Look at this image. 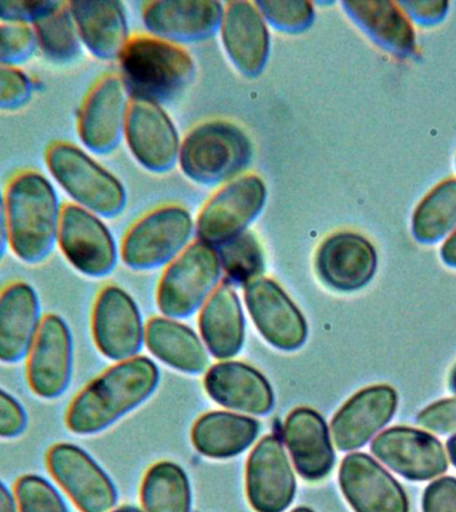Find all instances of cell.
<instances>
[{
    "instance_id": "816d5d0a",
    "label": "cell",
    "mask_w": 456,
    "mask_h": 512,
    "mask_svg": "<svg viewBox=\"0 0 456 512\" xmlns=\"http://www.w3.org/2000/svg\"><path fill=\"white\" fill-rule=\"evenodd\" d=\"M455 170H456V155H455Z\"/></svg>"
},
{
    "instance_id": "ab89813d",
    "label": "cell",
    "mask_w": 456,
    "mask_h": 512,
    "mask_svg": "<svg viewBox=\"0 0 456 512\" xmlns=\"http://www.w3.org/2000/svg\"><path fill=\"white\" fill-rule=\"evenodd\" d=\"M28 427V412L11 392L0 387V439L19 438Z\"/></svg>"
},
{
    "instance_id": "30bf717a",
    "label": "cell",
    "mask_w": 456,
    "mask_h": 512,
    "mask_svg": "<svg viewBox=\"0 0 456 512\" xmlns=\"http://www.w3.org/2000/svg\"><path fill=\"white\" fill-rule=\"evenodd\" d=\"M46 467L56 486L82 512H108L118 502V491L107 472L78 444H52Z\"/></svg>"
},
{
    "instance_id": "4dcf8cb0",
    "label": "cell",
    "mask_w": 456,
    "mask_h": 512,
    "mask_svg": "<svg viewBox=\"0 0 456 512\" xmlns=\"http://www.w3.org/2000/svg\"><path fill=\"white\" fill-rule=\"evenodd\" d=\"M411 235L415 242L432 246L456 230V178L450 176L436 183L411 215Z\"/></svg>"
},
{
    "instance_id": "484cf974",
    "label": "cell",
    "mask_w": 456,
    "mask_h": 512,
    "mask_svg": "<svg viewBox=\"0 0 456 512\" xmlns=\"http://www.w3.org/2000/svg\"><path fill=\"white\" fill-rule=\"evenodd\" d=\"M204 388L212 400L228 410L264 416L274 408L271 384L246 363L227 360L215 364L204 378Z\"/></svg>"
},
{
    "instance_id": "52a82bcc",
    "label": "cell",
    "mask_w": 456,
    "mask_h": 512,
    "mask_svg": "<svg viewBox=\"0 0 456 512\" xmlns=\"http://www.w3.org/2000/svg\"><path fill=\"white\" fill-rule=\"evenodd\" d=\"M222 278L215 248L199 240L192 242L168 264L160 279L156 292L159 310L170 319L188 318L202 310Z\"/></svg>"
},
{
    "instance_id": "44dd1931",
    "label": "cell",
    "mask_w": 456,
    "mask_h": 512,
    "mask_svg": "<svg viewBox=\"0 0 456 512\" xmlns=\"http://www.w3.org/2000/svg\"><path fill=\"white\" fill-rule=\"evenodd\" d=\"M339 484L355 512H410L406 491L370 455L354 452L340 464Z\"/></svg>"
},
{
    "instance_id": "2e32d148",
    "label": "cell",
    "mask_w": 456,
    "mask_h": 512,
    "mask_svg": "<svg viewBox=\"0 0 456 512\" xmlns=\"http://www.w3.org/2000/svg\"><path fill=\"white\" fill-rule=\"evenodd\" d=\"M124 140L136 162L152 174H166L179 163L182 140L159 104L131 100Z\"/></svg>"
},
{
    "instance_id": "ac0fdd59",
    "label": "cell",
    "mask_w": 456,
    "mask_h": 512,
    "mask_svg": "<svg viewBox=\"0 0 456 512\" xmlns=\"http://www.w3.org/2000/svg\"><path fill=\"white\" fill-rule=\"evenodd\" d=\"M244 302L255 327L272 347L292 352L306 343V319L274 280L262 276L248 283L244 287Z\"/></svg>"
},
{
    "instance_id": "ee69618b",
    "label": "cell",
    "mask_w": 456,
    "mask_h": 512,
    "mask_svg": "<svg viewBox=\"0 0 456 512\" xmlns=\"http://www.w3.org/2000/svg\"><path fill=\"white\" fill-rule=\"evenodd\" d=\"M439 256L444 266L456 270V230L444 240L439 250Z\"/></svg>"
},
{
    "instance_id": "d590c367",
    "label": "cell",
    "mask_w": 456,
    "mask_h": 512,
    "mask_svg": "<svg viewBox=\"0 0 456 512\" xmlns=\"http://www.w3.org/2000/svg\"><path fill=\"white\" fill-rule=\"evenodd\" d=\"M14 492L19 512H70L62 490L46 476H20Z\"/></svg>"
},
{
    "instance_id": "d4e9b609",
    "label": "cell",
    "mask_w": 456,
    "mask_h": 512,
    "mask_svg": "<svg viewBox=\"0 0 456 512\" xmlns=\"http://www.w3.org/2000/svg\"><path fill=\"white\" fill-rule=\"evenodd\" d=\"M283 438L302 478L318 482L331 474L335 451L330 428L319 412L308 407L295 408L284 423Z\"/></svg>"
},
{
    "instance_id": "836d02e7",
    "label": "cell",
    "mask_w": 456,
    "mask_h": 512,
    "mask_svg": "<svg viewBox=\"0 0 456 512\" xmlns=\"http://www.w3.org/2000/svg\"><path fill=\"white\" fill-rule=\"evenodd\" d=\"M215 250L226 279L224 283L232 287H246L248 283L262 278L266 270L262 243L252 231L220 244Z\"/></svg>"
},
{
    "instance_id": "603a6c76",
    "label": "cell",
    "mask_w": 456,
    "mask_h": 512,
    "mask_svg": "<svg viewBox=\"0 0 456 512\" xmlns=\"http://www.w3.org/2000/svg\"><path fill=\"white\" fill-rule=\"evenodd\" d=\"M344 15L379 50L396 60H414L419 55L415 26L398 2L352 0L342 2Z\"/></svg>"
},
{
    "instance_id": "7c38bea8",
    "label": "cell",
    "mask_w": 456,
    "mask_h": 512,
    "mask_svg": "<svg viewBox=\"0 0 456 512\" xmlns=\"http://www.w3.org/2000/svg\"><path fill=\"white\" fill-rule=\"evenodd\" d=\"M131 99L119 74H104L87 91L80 104L76 132L91 154L110 155L124 139Z\"/></svg>"
},
{
    "instance_id": "4316f807",
    "label": "cell",
    "mask_w": 456,
    "mask_h": 512,
    "mask_svg": "<svg viewBox=\"0 0 456 512\" xmlns=\"http://www.w3.org/2000/svg\"><path fill=\"white\" fill-rule=\"evenodd\" d=\"M67 3L83 48L103 62L118 60L131 38L124 4L116 0H71Z\"/></svg>"
},
{
    "instance_id": "5bb4252c",
    "label": "cell",
    "mask_w": 456,
    "mask_h": 512,
    "mask_svg": "<svg viewBox=\"0 0 456 512\" xmlns=\"http://www.w3.org/2000/svg\"><path fill=\"white\" fill-rule=\"evenodd\" d=\"M378 262V251L370 239L359 232L338 231L316 248L314 266L324 286L350 294L372 282Z\"/></svg>"
},
{
    "instance_id": "d6a6232c",
    "label": "cell",
    "mask_w": 456,
    "mask_h": 512,
    "mask_svg": "<svg viewBox=\"0 0 456 512\" xmlns=\"http://www.w3.org/2000/svg\"><path fill=\"white\" fill-rule=\"evenodd\" d=\"M39 52L51 63L66 66L78 60L83 46L78 28L67 2L58 6L34 24Z\"/></svg>"
},
{
    "instance_id": "7bdbcfd3",
    "label": "cell",
    "mask_w": 456,
    "mask_h": 512,
    "mask_svg": "<svg viewBox=\"0 0 456 512\" xmlns=\"http://www.w3.org/2000/svg\"><path fill=\"white\" fill-rule=\"evenodd\" d=\"M422 507L423 512H456V478L443 476L428 484Z\"/></svg>"
},
{
    "instance_id": "277c9868",
    "label": "cell",
    "mask_w": 456,
    "mask_h": 512,
    "mask_svg": "<svg viewBox=\"0 0 456 512\" xmlns=\"http://www.w3.org/2000/svg\"><path fill=\"white\" fill-rule=\"evenodd\" d=\"M44 164L56 186L76 206L102 219L118 218L126 210L122 182L76 144L52 140L44 150Z\"/></svg>"
},
{
    "instance_id": "7dc6e473",
    "label": "cell",
    "mask_w": 456,
    "mask_h": 512,
    "mask_svg": "<svg viewBox=\"0 0 456 512\" xmlns=\"http://www.w3.org/2000/svg\"><path fill=\"white\" fill-rule=\"evenodd\" d=\"M447 454L448 459L451 460V463L456 467V434L451 436L447 442Z\"/></svg>"
},
{
    "instance_id": "8d00e7d4",
    "label": "cell",
    "mask_w": 456,
    "mask_h": 512,
    "mask_svg": "<svg viewBox=\"0 0 456 512\" xmlns=\"http://www.w3.org/2000/svg\"><path fill=\"white\" fill-rule=\"evenodd\" d=\"M39 52L34 27L0 22V64L22 68Z\"/></svg>"
},
{
    "instance_id": "f1b7e54d",
    "label": "cell",
    "mask_w": 456,
    "mask_h": 512,
    "mask_svg": "<svg viewBox=\"0 0 456 512\" xmlns=\"http://www.w3.org/2000/svg\"><path fill=\"white\" fill-rule=\"evenodd\" d=\"M258 420L232 412L214 411L200 416L191 431L192 444L212 459H230L242 454L258 439Z\"/></svg>"
},
{
    "instance_id": "9c48e42d",
    "label": "cell",
    "mask_w": 456,
    "mask_h": 512,
    "mask_svg": "<svg viewBox=\"0 0 456 512\" xmlns=\"http://www.w3.org/2000/svg\"><path fill=\"white\" fill-rule=\"evenodd\" d=\"M56 247L87 278H104L118 264V246L104 219L71 202L63 204Z\"/></svg>"
},
{
    "instance_id": "cb8c5ba5",
    "label": "cell",
    "mask_w": 456,
    "mask_h": 512,
    "mask_svg": "<svg viewBox=\"0 0 456 512\" xmlns=\"http://www.w3.org/2000/svg\"><path fill=\"white\" fill-rule=\"evenodd\" d=\"M36 288L12 280L0 288V363L24 362L44 318Z\"/></svg>"
},
{
    "instance_id": "ba28073f",
    "label": "cell",
    "mask_w": 456,
    "mask_h": 512,
    "mask_svg": "<svg viewBox=\"0 0 456 512\" xmlns=\"http://www.w3.org/2000/svg\"><path fill=\"white\" fill-rule=\"evenodd\" d=\"M267 203V187L259 175L244 174L223 184L199 211L195 235L199 242L218 247L250 231Z\"/></svg>"
},
{
    "instance_id": "83f0119b",
    "label": "cell",
    "mask_w": 456,
    "mask_h": 512,
    "mask_svg": "<svg viewBox=\"0 0 456 512\" xmlns=\"http://www.w3.org/2000/svg\"><path fill=\"white\" fill-rule=\"evenodd\" d=\"M199 330L207 350L216 359L234 358L242 350L246 322L234 287L223 283L199 314Z\"/></svg>"
},
{
    "instance_id": "9a60e30c",
    "label": "cell",
    "mask_w": 456,
    "mask_h": 512,
    "mask_svg": "<svg viewBox=\"0 0 456 512\" xmlns=\"http://www.w3.org/2000/svg\"><path fill=\"white\" fill-rule=\"evenodd\" d=\"M371 452L390 470L412 482H426L448 470L446 448L436 436L420 428H387L372 440Z\"/></svg>"
},
{
    "instance_id": "b9f144b4",
    "label": "cell",
    "mask_w": 456,
    "mask_h": 512,
    "mask_svg": "<svg viewBox=\"0 0 456 512\" xmlns=\"http://www.w3.org/2000/svg\"><path fill=\"white\" fill-rule=\"evenodd\" d=\"M404 14L408 16L414 26L434 28L446 20L451 4L438 2V0H412V2H398Z\"/></svg>"
},
{
    "instance_id": "f546056e",
    "label": "cell",
    "mask_w": 456,
    "mask_h": 512,
    "mask_svg": "<svg viewBox=\"0 0 456 512\" xmlns=\"http://www.w3.org/2000/svg\"><path fill=\"white\" fill-rule=\"evenodd\" d=\"M144 339L148 350L167 366L190 375L206 370V346L190 327L174 319L154 318L147 323Z\"/></svg>"
},
{
    "instance_id": "c3c4849f",
    "label": "cell",
    "mask_w": 456,
    "mask_h": 512,
    "mask_svg": "<svg viewBox=\"0 0 456 512\" xmlns=\"http://www.w3.org/2000/svg\"><path fill=\"white\" fill-rule=\"evenodd\" d=\"M448 387H450V390L456 394V364L454 367H452L450 372V378H448Z\"/></svg>"
},
{
    "instance_id": "8992f818",
    "label": "cell",
    "mask_w": 456,
    "mask_h": 512,
    "mask_svg": "<svg viewBox=\"0 0 456 512\" xmlns=\"http://www.w3.org/2000/svg\"><path fill=\"white\" fill-rule=\"evenodd\" d=\"M195 236V220L186 207L164 204L140 216L122 240L120 256L128 268L150 271L168 266Z\"/></svg>"
},
{
    "instance_id": "8fae6325",
    "label": "cell",
    "mask_w": 456,
    "mask_h": 512,
    "mask_svg": "<svg viewBox=\"0 0 456 512\" xmlns=\"http://www.w3.org/2000/svg\"><path fill=\"white\" fill-rule=\"evenodd\" d=\"M24 362L28 387L39 399L66 394L74 375V336L63 316L44 315Z\"/></svg>"
},
{
    "instance_id": "e0dca14e",
    "label": "cell",
    "mask_w": 456,
    "mask_h": 512,
    "mask_svg": "<svg viewBox=\"0 0 456 512\" xmlns=\"http://www.w3.org/2000/svg\"><path fill=\"white\" fill-rule=\"evenodd\" d=\"M223 12L216 0H154L143 4L142 22L148 35L183 47L214 38Z\"/></svg>"
},
{
    "instance_id": "74e56055",
    "label": "cell",
    "mask_w": 456,
    "mask_h": 512,
    "mask_svg": "<svg viewBox=\"0 0 456 512\" xmlns=\"http://www.w3.org/2000/svg\"><path fill=\"white\" fill-rule=\"evenodd\" d=\"M35 95V84L22 68L0 64V112L23 110Z\"/></svg>"
},
{
    "instance_id": "f907efd6",
    "label": "cell",
    "mask_w": 456,
    "mask_h": 512,
    "mask_svg": "<svg viewBox=\"0 0 456 512\" xmlns=\"http://www.w3.org/2000/svg\"><path fill=\"white\" fill-rule=\"evenodd\" d=\"M292 512H314V511H312L311 508H308V507H298V508H295V510Z\"/></svg>"
},
{
    "instance_id": "7a4b0ae2",
    "label": "cell",
    "mask_w": 456,
    "mask_h": 512,
    "mask_svg": "<svg viewBox=\"0 0 456 512\" xmlns=\"http://www.w3.org/2000/svg\"><path fill=\"white\" fill-rule=\"evenodd\" d=\"M159 370L144 356L107 368L68 404L64 422L75 435L100 434L146 402L158 387Z\"/></svg>"
},
{
    "instance_id": "60d3db41",
    "label": "cell",
    "mask_w": 456,
    "mask_h": 512,
    "mask_svg": "<svg viewBox=\"0 0 456 512\" xmlns=\"http://www.w3.org/2000/svg\"><path fill=\"white\" fill-rule=\"evenodd\" d=\"M416 423L436 434H456V398L430 404L416 416Z\"/></svg>"
},
{
    "instance_id": "f35d334b",
    "label": "cell",
    "mask_w": 456,
    "mask_h": 512,
    "mask_svg": "<svg viewBox=\"0 0 456 512\" xmlns=\"http://www.w3.org/2000/svg\"><path fill=\"white\" fill-rule=\"evenodd\" d=\"M58 3L59 0H0V22L34 26Z\"/></svg>"
},
{
    "instance_id": "5b68a950",
    "label": "cell",
    "mask_w": 456,
    "mask_h": 512,
    "mask_svg": "<svg viewBox=\"0 0 456 512\" xmlns=\"http://www.w3.org/2000/svg\"><path fill=\"white\" fill-rule=\"evenodd\" d=\"M250 136L238 124L212 119L192 128L182 140L179 167L192 183L203 187H222L250 166Z\"/></svg>"
},
{
    "instance_id": "ffe728a7",
    "label": "cell",
    "mask_w": 456,
    "mask_h": 512,
    "mask_svg": "<svg viewBox=\"0 0 456 512\" xmlns=\"http://www.w3.org/2000/svg\"><path fill=\"white\" fill-rule=\"evenodd\" d=\"M248 502L256 512H283L296 494V479L282 440L264 436L248 458L246 468Z\"/></svg>"
},
{
    "instance_id": "1f68e13d",
    "label": "cell",
    "mask_w": 456,
    "mask_h": 512,
    "mask_svg": "<svg viewBox=\"0 0 456 512\" xmlns=\"http://www.w3.org/2000/svg\"><path fill=\"white\" fill-rule=\"evenodd\" d=\"M144 512H190L191 487L186 472L172 462L154 464L142 484Z\"/></svg>"
},
{
    "instance_id": "f6af8a7d",
    "label": "cell",
    "mask_w": 456,
    "mask_h": 512,
    "mask_svg": "<svg viewBox=\"0 0 456 512\" xmlns=\"http://www.w3.org/2000/svg\"><path fill=\"white\" fill-rule=\"evenodd\" d=\"M8 250H10V240H8L6 207H4L3 191H0V262Z\"/></svg>"
},
{
    "instance_id": "3957f363",
    "label": "cell",
    "mask_w": 456,
    "mask_h": 512,
    "mask_svg": "<svg viewBox=\"0 0 456 512\" xmlns=\"http://www.w3.org/2000/svg\"><path fill=\"white\" fill-rule=\"evenodd\" d=\"M118 62L130 99L159 106L182 94L196 75L186 48L148 34L131 36Z\"/></svg>"
},
{
    "instance_id": "bcb514c9",
    "label": "cell",
    "mask_w": 456,
    "mask_h": 512,
    "mask_svg": "<svg viewBox=\"0 0 456 512\" xmlns=\"http://www.w3.org/2000/svg\"><path fill=\"white\" fill-rule=\"evenodd\" d=\"M0 512H19L15 492L0 479Z\"/></svg>"
},
{
    "instance_id": "d6986e66",
    "label": "cell",
    "mask_w": 456,
    "mask_h": 512,
    "mask_svg": "<svg viewBox=\"0 0 456 512\" xmlns=\"http://www.w3.org/2000/svg\"><path fill=\"white\" fill-rule=\"evenodd\" d=\"M219 34L228 60L240 75L255 79L263 74L271 54L270 27L254 2L224 3Z\"/></svg>"
},
{
    "instance_id": "e575fe53",
    "label": "cell",
    "mask_w": 456,
    "mask_h": 512,
    "mask_svg": "<svg viewBox=\"0 0 456 512\" xmlns=\"http://www.w3.org/2000/svg\"><path fill=\"white\" fill-rule=\"evenodd\" d=\"M267 26L286 35H300L315 23V7L307 0H258L254 2Z\"/></svg>"
},
{
    "instance_id": "4fadbf2b",
    "label": "cell",
    "mask_w": 456,
    "mask_h": 512,
    "mask_svg": "<svg viewBox=\"0 0 456 512\" xmlns=\"http://www.w3.org/2000/svg\"><path fill=\"white\" fill-rule=\"evenodd\" d=\"M91 330L100 354L116 363L136 358L146 331L135 300L115 284L104 286L96 295Z\"/></svg>"
},
{
    "instance_id": "681fc988",
    "label": "cell",
    "mask_w": 456,
    "mask_h": 512,
    "mask_svg": "<svg viewBox=\"0 0 456 512\" xmlns=\"http://www.w3.org/2000/svg\"><path fill=\"white\" fill-rule=\"evenodd\" d=\"M108 512H142L139 510V508L132 507V506H124L120 508H116L114 511H108Z\"/></svg>"
},
{
    "instance_id": "7402d4cb",
    "label": "cell",
    "mask_w": 456,
    "mask_h": 512,
    "mask_svg": "<svg viewBox=\"0 0 456 512\" xmlns=\"http://www.w3.org/2000/svg\"><path fill=\"white\" fill-rule=\"evenodd\" d=\"M398 403V392L388 384L356 392L332 419L330 431L336 448L350 452L366 446L394 418Z\"/></svg>"
},
{
    "instance_id": "6da1fadb",
    "label": "cell",
    "mask_w": 456,
    "mask_h": 512,
    "mask_svg": "<svg viewBox=\"0 0 456 512\" xmlns=\"http://www.w3.org/2000/svg\"><path fill=\"white\" fill-rule=\"evenodd\" d=\"M3 198L12 254L28 266L46 262L58 244L64 204L51 179L23 168L4 184Z\"/></svg>"
}]
</instances>
